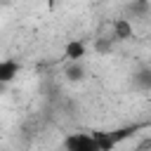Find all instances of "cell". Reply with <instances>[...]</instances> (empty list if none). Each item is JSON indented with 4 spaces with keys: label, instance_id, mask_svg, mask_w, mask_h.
Segmentation results:
<instances>
[{
    "label": "cell",
    "instance_id": "1",
    "mask_svg": "<svg viewBox=\"0 0 151 151\" xmlns=\"http://www.w3.org/2000/svg\"><path fill=\"white\" fill-rule=\"evenodd\" d=\"M64 151H99L90 132H73L64 139Z\"/></svg>",
    "mask_w": 151,
    "mask_h": 151
},
{
    "label": "cell",
    "instance_id": "2",
    "mask_svg": "<svg viewBox=\"0 0 151 151\" xmlns=\"http://www.w3.org/2000/svg\"><path fill=\"white\" fill-rule=\"evenodd\" d=\"M19 71H21V66H19L14 59H2V61H0V83H2V85L12 83V80L19 76Z\"/></svg>",
    "mask_w": 151,
    "mask_h": 151
},
{
    "label": "cell",
    "instance_id": "3",
    "mask_svg": "<svg viewBox=\"0 0 151 151\" xmlns=\"http://www.w3.org/2000/svg\"><path fill=\"white\" fill-rule=\"evenodd\" d=\"M64 57L71 59V61H80V59L85 57V42L78 40V38L68 40V42L64 45Z\"/></svg>",
    "mask_w": 151,
    "mask_h": 151
}]
</instances>
